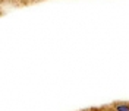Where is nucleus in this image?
Wrapping results in <instances>:
<instances>
[{"label":"nucleus","mask_w":129,"mask_h":111,"mask_svg":"<svg viewBox=\"0 0 129 111\" xmlns=\"http://www.w3.org/2000/svg\"><path fill=\"white\" fill-rule=\"evenodd\" d=\"M116 111H129L128 104H117L116 105Z\"/></svg>","instance_id":"obj_1"}]
</instances>
